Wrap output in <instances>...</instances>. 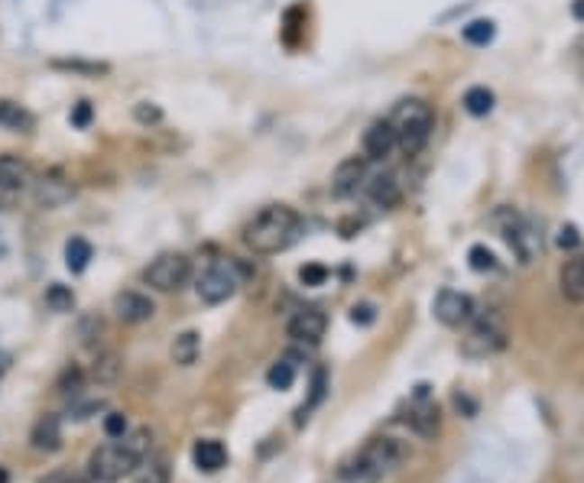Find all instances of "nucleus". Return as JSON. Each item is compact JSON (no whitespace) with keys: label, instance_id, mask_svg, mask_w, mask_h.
Instances as JSON below:
<instances>
[{"label":"nucleus","instance_id":"1","mask_svg":"<svg viewBox=\"0 0 584 483\" xmlns=\"http://www.w3.org/2000/svg\"><path fill=\"white\" fill-rule=\"evenodd\" d=\"M302 237V218L299 211L289 208V205H269L243 227V243L260 253V257H273V253H283L292 243Z\"/></svg>","mask_w":584,"mask_h":483},{"label":"nucleus","instance_id":"2","mask_svg":"<svg viewBox=\"0 0 584 483\" xmlns=\"http://www.w3.org/2000/svg\"><path fill=\"white\" fill-rule=\"evenodd\" d=\"M146 451H150V432L146 428H137L133 435L127 438H111L105 448H97L91 454V477L97 483H117L123 480L127 474L140 468L146 460Z\"/></svg>","mask_w":584,"mask_h":483},{"label":"nucleus","instance_id":"3","mask_svg":"<svg viewBox=\"0 0 584 483\" xmlns=\"http://www.w3.org/2000/svg\"><path fill=\"white\" fill-rule=\"evenodd\" d=\"M397 130V146L406 156H419L432 140V130H435V111H432L429 101L422 97H406L393 107V114L387 117Z\"/></svg>","mask_w":584,"mask_h":483},{"label":"nucleus","instance_id":"4","mask_svg":"<svg viewBox=\"0 0 584 483\" xmlns=\"http://www.w3.org/2000/svg\"><path fill=\"white\" fill-rule=\"evenodd\" d=\"M506 347V324H503L500 314L487 312L470 318V328H468V338L461 341V351L464 357H490V354H500Z\"/></svg>","mask_w":584,"mask_h":483},{"label":"nucleus","instance_id":"5","mask_svg":"<svg viewBox=\"0 0 584 483\" xmlns=\"http://www.w3.org/2000/svg\"><path fill=\"white\" fill-rule=\"evenodd\" d=\"M237 286H241V273H237V266L231 260H214L208 263L198 273L195 279V289H198V298L208 302V305H221L227 298L234 296Z\"/></svg>","mask_w":584,"mask_h":483},{"label":"nucleus","instance_id":"6","mask_svg":"<svg viewBox=\"0 0 584 483\" xmlns=\"http://www.w3.org/2000/svg\"><path fill=\"white\" fill-rule=\"evenodd\" d=\"M192 279V260L186 253H160L143 269V282L156 292H178Z\"/></svg>","mask_w":584,"mask_h":483},{"label":"nucleus","instance_id":"7","mask_svg":"<svg viewBox=\"0 0 584 483\" xmlns=\"http://www.w3.org/2000/svg\"><path fill=\"white\" fill-rule=\"evenodd\" d=\"M399 460H403V444L397 438H373L357 458V474L364 480H380L383 474L397 468Z\"/></svg>","mask_w":584,"mask_h":483},{"label":"nucleus","instance_id":"8","mask_svg":"<svg viewBox=\"0 0 584 483\" xmlns=\"http://www.w3.org/2000/svg\"><path fill=\"white\" fill-rule=\"evenodd\" d=\"M497 221H500L503 237H506V243H510L513 253L519 257V263H533V257L539 253V247H543V241H539V234L533 231V224H529L523 214H516L513 208L500 211Z\"/></svg>","mask_w":584,"mask_h":483},{"label":"nucleus","instance_id":"9","mask_svg":"<svg viewBox=\"0 0 584 483\" xmlns=\"http://www.w3.org/2000/svg\"><path fill=\"white\" fill-rule=\"evenodd\" d=\"M367 156H348L338 162V169L332 172V195L334 198H351V195L364 192L370 169H367Z\"/></svg>","mask_w":584,"mask_h":483},{"label":"nucleus","instance_id":"10","mask_svg":"<svg viewBox=\"0 0 584 483\" xmlns=\"http://www.w3.org/2000/svg\"><path fill=\"white\" fill-rule=\"evenodd\" d=\"M435 318L445 328H461L474 318V298L464 296V292L454 289H442L435 298Z\"/></svg>","mask_w":584,"mask_h":483},{"label":"nucleus","instance_id":"11","mask_svg":"<svg viewBox=\"0 0 584 483\" xmlns=\"http://www.w3.org/2000/svg\"><path fill=\"white\" fill-rule=\"evenodd\" d=\"M328 331V318H324L322 308H299L286 322V334H289L296 344H318Z\"/></svg>","mask_w":584,"mask_h":483},{"label":"nucleus","instance_id":"12","mask_svg":"<svg viewBox=\"0 0 584 483\" xmlns=\"http://www.w3.org/2000/svg\"><path fill=\"white\" fill-rule=\"evenodd\" d=\"M364 195H367V202H370L373 208L389 211V208H397V205L403 202V186H399V178L393 176V172H377V176L367 178Z\"/></svg>","mask_w":584,"mask_h":483},{"label":"nucleus","instance_id":"13","mask_svg":"<svg viewBox=\"0 0 584 483\" xmlns=\"http://www.w3.org/2000/svg\"><path fill=\"white\" fill-rule=\"evenodd\" d=\"M114 312H117V318H121L123 324H143L156 314V305H153V298L143 296V292L127 289V292H117V296H114Z\"/></svg>","mask_w":584,"mask_h":483},{"label":"nucleus","instance_id":"14","mask_svg":"<svg viewBox=\"0 0 584 483\" xmlns=\"http://www.w3.org/2000/svg\"><path fill=\"white\" fill-rule=\"evenodd\" d=\"M364 156L367 159H387L393 150H397V130H393V123L389 121H377L370 123V127L364 130Z\"/></svg>","mask_w":584,"mask_h":483},{"label":"nucleus","instance_id":"15","mask_svg":"<svg viewBox=\"0 0 584 483\" xmlns=\"http://www.w3.org/2000/svg\"><path fill=\"white\" fill-rule=\"evenodd\" d=\"M32 182V166L16 153H0V188L20 192Z\"/></svg>","mask_w":584,"mask_h":483},{"label":"nucleus","instance_id":"16","mask_svg":"<svg viewBox=\"0 0 584 483\" xmlns=\"http://www.w3.org/2000/svg\"><path fill=\"white\" fill-rule=\"evenodd\" d=\"M32 198L42 208H59V205H65L72 198V186L62 176H46L40 182H32Z\"/></svg>","mask_w":584,"mask_h":483},{"label":"nucleus","instance_id":"17","mask_svg":"<svg viewBox=\"0 0 584 483\" xmlns=\"http://www.w3.org/2000/svg\"><path fill=\"white\" fill-rule=\"evenodd\" d=\"M425 389L429 387H419V393H415V406L409 409V422H413V428L422 438H435L438 435V409H435V403L425 399V396H429Z\"/></svg>","mask_w":584,"mask_h":483},{"label":"nucleus","instance_id":"18","mask_svg":"<svg viewBox=\"0 0 584 483\" xmlns=\"http://www.w3.org/2000/svg\"><path fill=\"white\" fill-rule=\"evenodd\" d=\"M32 448L36 451H59L62 448V422H59V415H42L36 425H32V435H30Z\"/></svg>","mask_w":584,"mask_h":483},{"label":"nucleus","instance_id":"19","mask_svg":"<svg viewBox=\"0 0 584 483\" xmlns=\"http://www.w3.org/2000/svg\"><path fill=\"white\" fill-rule=\"evenodd\" d=\"M192 460L198 470L214 474V470H221L227 464V451H224V444L214 442V438H202V442L192 448Z\"/></svg>","mask_w":584,"mask_h":483},{"label":"nucleus","instance_id":"20","mask_svg":"<svg viewBox=\"0 0 584 483\" xmlns=\"http://www.w3.org/2000/svg\"><path fill=\"white\" fill-rule=\"evenodd\" d=\"M559 289L568 302H584V257H571L561 266Z\"/></svg>","mask_w":584,"mask_h":483},{"label":"nucleus","instance_id":"21","mask_svg":"<svg viewBox=\"0 0 584 483\" xmlns=\"http://www.w3.org/2000/svg\"><path fill=\"white\" fill-rule=\"evenodd\" d=\"M0 127L10 133H30L36 127V117L23 105H16L10 97H0Z\"/></svg>","mask_w":584,"mask_h":483},{"label":"nucleus","instance_id":"22","mask_svg":"<svg viewBox=\"0 0 584 483\" xmlns=\"http://www.w3.org/2000/svg\"><path fill=\"white\" fill-rule=\"evenodd\" d=\"M169 354L178 367H192V363L198 360V354H202V334H198V331H182V334H176Z\"/></svg>","mask_w":584,"mask_h":483},{"label":"nucleus","instance_id":"23","mask_svg":"<svg viewBox=\"0 0 584 483\" xmlns=\"http://www.w3.org/2000/svg\"><path fill=\"white\" fill-rule=\"evenodd\" d=\"M91 257H95V250H91V243L85 241V237H72V241L65 243V266H68L72 273H85Z\"/></svg>","mask_w":584,"mask_h":483},{"label":"nucleus","instance_id":"24","mask_svg":"<svg viewBox=\"0 0 584 483\" xmlns=\"http://www.w3.org/2000/svg\"><path fill=\"white\" fill-rule=\"evenodd\" d=\"M461 105L468 114H474V117H487V114L494 111V91L484 88V85H478V88H468L461 97Z\"/></svg>","mask_w":584,"mask_h":483},{"label":"nucleus","instance_id":"25","mask_svg":"<svg viewBox=\"0 0 584 483\" xmlns=\"http://www.w3.org/2000/svg\"><path fill=\"white\" fill-rule=\"evenodd\" d=\"M494 36H497L494 20H474V23L464 26V40H468L470 46H487Z\"/></svg>","mask_w":584,"mask_h":483},{"label":"nucleus","instance_id":"26","mask_svg":"<svg viewBox=\"0 0 584 483\" xmlns=\"http://www.w3.org/2000/svg\"><path fill=\"white\" fill-rule=\"evenodd\" d=\"M267 383L273 389H289L292 383H296V363H289V360L273 363V367H269V373H267Z\"/></svg>","mask_w":584,"mask_h":483},{"label":"nucleus","instance_id":"27","mask_svg":"<svg viewBox=\"0 0 584 483\" xmlns=\"http://www.w3.org/2000/svg\"><path fill=\"white\" fill-rule=\"evenodd\" d=\"M468 263H470V269H478V273H494L497 269L494 250H487L484 243H474V247L468 250Z\"/></svg>","mask_w":584,"mask_h":483},{"label":"nucleus","instance_id":"28","mask_svg":"<svg viewBox=\"0 0 584 483\" xmlns=\"http://www.w3.org/2000/svg\"><path fill=\"white\" fill-rule=\"evenodd\" d=\"M137 483H169V468H166V460H146V464H140Z\"/></svg>","mask_w":584,"mask_h":483},{"label":"nucleus","instance_id":"29","mask_svg":"<svg viewBox=\"0 0 584 483\" xmlns=\"http://www.w3.org/2000/svg\"><path fill=\"white\" fill-rule=\"evenodd\" d=\"M46 302H49V308H52V312H72L75 296L65 289V286L52 282V286H49V292H46Z\"/></svg>","mask_w":584,"mask_h":483},{"label":"nucleus","instance_id":"30","mask_svg":"<svg viewBox=\"0 0 584 483\" xmlns=\"http://www.w3.org/2000/svg\"><path fill=\"white\" fill-rule=\"evenodd\" d=\"M322 399H324V373L318 370V373H315V379H312V396H308V403L299 409V419H296V422H299V425H302V422L308 419V412L315 409V406L322 403Z\"/></svg>","mask_w":584,"mask_h":483},{"label":"nucleus","instance_id":"31","mask_svg":"<svg viewBox=\"0 0 584 483\" xmlns=\"http://www.w3.org/2000/svg\"><path fill=\"white\" fill-rule=\"evenodd\" d=\"M114 377H117V357H114V354L101 357V360L95 363V379L107 383V379H114Z\"/></svg>","mask_w":584,"mask_h":483},{"label":"nucleus","instance_id":"32","mask_svg":"<svg viewBox=\"0 0 584 483\" xmlns=\"http://www.w3.org/2000/svg\"><path fill=\"white\" fill-rule=\"evenodd\" d=\"M299 279L306 282V286H322V282L328 279V269H324V266H318V263H308V266H302Z\"/></svg>","mask_w":584,"mask_h":483},{"label":"nucleus","instance_id":"33","mask_svg":"<svg viewBox=\"0 0 584 483\" xmlns=\"http://www.w3.org/2000/svg\"><path fill=\"white\" fill-rule=\"evenodd\" d=\"M105 432H107V438H123L127 435V419H123L121 412H111L105 419Z\"/></svg>","mask_w":584,"mask_h":483},{"label":"nucleus","instance_id":"34","mask_svg":"<svg viewBox=\"0 0 584 483\" xmlns=\"http://www.w3.org/2000/svg\"><path fill=\"white\" fill-rule=\"evenodd\" d=\"M56 68H65V72H85V75H105L107 65H88V62H52Z\"/></svg>","mask_w":584,"mask_h":483},{"label":"nucleus","instance_id":"35","mask_svg":"<svg viewBox=\"0 0 584 483\" xmlns=\"http://www.w3.org/2000/svg\"><path fill=\"white\" fill-rule=\"evenodd\" d=\"M133 117H137L140 123H160V121H162V111H160V107L146 105V101H143V105L133 107Z\"/></svg>","mask_w":584,"mask_h":483},{"label":"nucleus","instance_id":"36","mask_svg":"<svg viewBox=\"0 0 584 483\" xmlns=\"http://www.w3.org/2000/svg\"><path fill=\"white\" fill-rule=\"evenodd\" d=\"M578 243H581V237H578V227L575 224H565L559 231V247L561 250H575Z\"/></svg>","mask_w":584,"mask_h":483},{"label":"nucleus","instance_id":"37","mask_svg":"<svg viewBox=\"0 0 584 483\" xmlns=\"http://www.w3.org/2000/svg\"><path fill=\"white\" fill-rule=\"evenodd\" d=\"M72 123H75V127H88V123H91V105H88V101H78V105H75Z\"/></svg>","mask_w":584,"mask_h":483},{"label":"nucleus","instance_id":"38","mask_svg":"<svg viewBox=\"0 0 584 483\" xmlns=\"http://www.w3.org/2000/svg\"><path fill=\"white\" fill-rule=\"evenodd\" d=\"M373 318H377L373 305H354V308H351V322H354V324H370Z\"/></svg>","mask_w":584,"mask_h":483},{"label":"nucleus","instance_id":"39","mask_svg":"<svg viewBox=\"0 0 584 483\" xmlns=\"http://www.w3.org/2000/svg\"><path fill=\"white\" fill-rule=\"evenodd\" d=\"M575 16H581V20H584V0H578V4H575Z\"/></svg>","mask_w":584,"mask_h":483},{"label":"nucleus","instance_id":"40","mask_svg":"<svg viewBox=\"0 0 584 483\" xmlns=\"http://www.w3.org/2000/svg\"><path fill=\"white\" fill-rule=\"evenodd\" d=\"M0 483H10V477H7V470L0 468Z\"/></svg>","mask_w":584,"mask_h":483},{"label":"nucleus","instance_id":"41","mask_svg":"<svg viewBox=\"0 0 584 483\" xmlns=\"http://www.w3.org/2000/svg\"><path fill=\"white\" fill-rule=\"evenodd\" d=\"M0 373H4V367H0Z\"/></svg>","mask_w":584,"mask_h":483}]
</instances>
